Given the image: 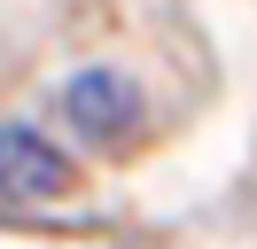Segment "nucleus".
Returning a JSON list of instances; mask_svg holds the SVG:
<instances>
[{
    "mask_svg": "<svg viewBox=\"0 0 257 249\" xmlns=\"http://www.w3.org/2000/svg\"><path fill=\"white\" fill-rule=\"evenodd\" d=\"M70 187L78 171L39 125H0V202H63Z\"/></svg>",
    "mask_w": 257,
    "mask_h": 249,
    "instance_id": "1",
    "label": "nucleus"
},
{
    "mask_svg": "<svg viewBox=\"0 0 257 249\" xmlns=\"http://www.w3.org/2000/svg\"><path fill=\"white\" fill-rule=\"evenodd\" d=\"M63 117L78 125L86 140L109 148V140H125L133 125H141V86H133L125 70H101V62H94V70H78L63 86Z\"/></svg>",
    "mask_w": 257,
    "mask_h": 249,
    "instance_id": "2",
    "label": "nucleus"
}]
</instances>
